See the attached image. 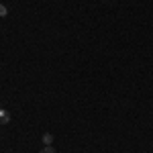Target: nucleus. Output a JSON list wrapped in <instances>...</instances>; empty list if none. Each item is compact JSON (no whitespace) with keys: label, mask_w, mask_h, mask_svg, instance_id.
I'll use <instances>...</instances> for the list:
<instances>
[{"label":"nucleus","mask_w":153,"mask_h":153,"mask_svg":"<svg viewBox=\"0 0 153 153\" xmlns=\"http://www.w3.org/2000/svg\"><path fill=\"white\" fill-rule=\"evenodd\" d=\"M8 123H10V114H8V110L0 108V125L4 127V125H8Z\"/></svg>","instance_id":"f257e3e1"},{"label":"nucleus","mask_w":153,"mask_h":153,"mask_svg":"<svg viewBox=\"0 0 153 153\" xmlns=\"http://www.w3.org/2000/svg\"><path fill=\"white\" fill-rule=\"evenodd\" d=\"M43 143H45V147L51 145V143H53V135H51V133H45V135H43Z\"/></svg>","instance_id":"f03ea898"},{"label":"nucleus","mask_w":153,"mask_h":153,"mask_svg":"<svg viewBox=\"0 0 153 153\" xmlns=\"http://www.w3.org/2000/svg\"><path fill=\"white\" fill-rule=\"evenodd\" d=\"M6 14H8V8L4 4H0V16H6Z\"/></svg>","instance_id":"7ed1b4c3"},{"label":"nucleus","mask_w":153,"mask_h":153,"mask_svg":"<svg viewBox=\"0 0 153 153\" xmlns=\"http://www.w3.org/2000/svg\"><path fill=\"white\" fill-rule=\"evenodd\" d=\"M39 153H55V149H53V147H51V145H47V147H45V149H43V151H39Z\"/></svg>","instance_id":"20e7f679"}]
</instances>
